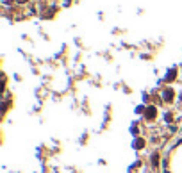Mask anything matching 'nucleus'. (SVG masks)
Returning a JSON list of instances; mask_svg holds the SVG:
<instances>
[{
  "instance_id": "nucleus-2",
  "label": "nucleus",
  "mask_w": 182,
  "mask_h": 173,
  "mask_svg": "<svg viewBox=\"0 0 182 173\" xmlns=\"http://www.w3.org/2000/svg\"><path fill=\"white\" fill-rule=\"evenodd\" d=\"M154 114H155V109H154V107H150V109H148V114H146V116H148V118H154Z\"/></svg>"
},
{
  "instance_id": "nucleus-1",
  "label": "nucleus",
  "mask_w": 182,
  "mask_h": 173,
  "mask_svg": "<svg viewBox=\"0 0 182 173\" xmlns=\"http://www.w3.org/2000/svg\"><path fill=\"white\" fill-rule=\"evenodd\" d=\"M173 98V91H166L164 93V100H171Z\"/></svg>"
}]
</instances>
